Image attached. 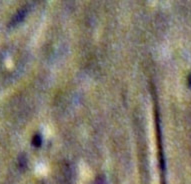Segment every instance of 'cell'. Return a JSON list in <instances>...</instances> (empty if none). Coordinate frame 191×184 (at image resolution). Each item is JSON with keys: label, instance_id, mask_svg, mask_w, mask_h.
<instances>
[{"label": "cell", "instance_id": "obj_2", "mask_svg": "<svg viewBox=\"0 0 191 184\" xmlns=\"http://www.w3.org/2000/svg\"><path fill=\"white\" fill-rule=\"evenodd\" d=\"M41 143H42L41 136L38 135V134H36V135L33 137V139H32V144L35 147H40L41 146Z\"/></svg>", "mask_w": 191, "mask_h": 184}, {"label": "cell", "instance_id": "obj_1", "mask_svg": "<svg viewBox=\"0 0 191 184\" xmlns=\"http://www.w3.org/2000/svg\"><path fill=\"white\" fill-rule=\"evenodd\" d=\"M25 13H26V11L24 10V9H23V10L19 11L18 13H16V15H15V17H14V19L12 20V23L15 24V23L20 22V21L23 19V17L25 16Z\"/></svg>", "mask_w": 191, "mask_h": 184}]
</instances>
